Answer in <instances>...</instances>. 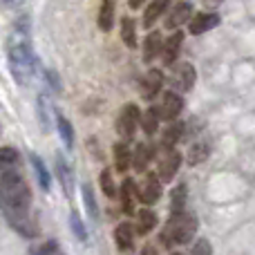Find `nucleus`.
<instances>
[{
	"label": "nucleus",
	"instance_id": "1",
	"mask_svg": "<svg viewBox=\"0 0 255 255\" xmlns=\"http://www.w3.org/2000/svg\"><path fill=\"white\" fill-rule=\"evenodd\" d=\"M0 199L7 224L22 238H36L38 226L29 213L31 190L20 172V154L9 145L0 150Z\"/></svg>",
	"mask_w": 255,
	"mask_h": 255
},
{
	"label": "nucleus",
	"instance_id": "2",
	"mask_svg": "<svg viewBox=\"0 0 255 255\" xmlns=\"http://www.w3.org/2000/svg\"><path fill=\"white\" fill-rule=\"evenodd\" d=\"M4 47H7V61H9V70H11L13 79L20 85H27L36 70V56H34V47H31L29 16H20L11 25Z\"/></svg>",
	"mask_w": 255,
	"mask_h": 255
},
{
	"label": "nucleus",
	"instance_id": "3",
	"mask_svg": "<svg viewBox=\"0 0 255 255\" xmlns=\"http://www.w3.org/2000/svg\"><path fill=\"white\" fill-rule=\"evenodd\" d=\"M197 215L190 211H179V213H172L168 217L166 226L161 229V235H159V244L166 249L172 247H181V244H188L193 242L195 233H197Z\"/></svg>",
	"mask_w": 255,
	"mask_h": 255
},
{
	"label": "nucleus",
	"instance_id": "4",
	"mask_svg": "<svg viewBox=\"0 0 255 255\" xmlns=\"http://www.w3.org/2000/svg\"><path fill=\"white\" fill-rule=\"evenodd\" d=\"M181 166V154L177 152L175 148H163L161 154H159V161H157V175L163 184L175 179L177 170Z\"/></svg>",
	"mask_w": 255,
	"mask_h": 255
},
{
	"label": "nucleus",
	"instance_id": "5",
	"mask_svg": "<svg viewBox=\"0 0 255 255\" xmlns=\"http://www.w3.org/2000/svg\"><path fill=\"white\" fill-rule=\"evenodd\" d=\"M141 126V112L136 106H126L121 108L119 117H117V132H119V136H124V139H132L136 132V128Z\"/></svg>",
	"mask_w": 255,
	"mask_h": 255
},
{
	"label": "nucleus",
	"instance_id": "6",
	"mask_svg": "<svg viewBox=\"0 0 255 255\" xmlns=\"http://www.w3.org/2000/svg\"><path fill=\"white\" fill-rule=\"evenodd\" d=\"M161 184L163 181L159 179L157 172H148V175L143 177V181L136 186V195H139L136 199H139L141 204H145V206H152V204L161 197Z\"/></svg>",
	"mask_w": 255,
	"mask_h": 255
},
{
	"label": "nucleus",
	"instance_id": "7",
	"mask_svg": "<svg viewBox=\"0 0 255 255\" xmlns=\"http://www.w3.org/2000/svg\"><path fill=\"white\" fill-rule=\"evenodd\" d=\"M190 20H193V2H188V0H179L177 4H172V7L168 9L166 29L177 31L184 22H190Z\"/></svg>",
	"mask_w": 255,
	"mask_h": 255
},
{
	"label": "nucleus",
	"instance_id": "8",
	"mask_svg": "<svg viewBox=\"0 0 255 255\" xmlns=\"http://www.w3.org/2000/svg\"><path fill=\"white\" fill-rule=\"evenodd\" d=\"M195 81H197V74H195V67L190 65V63H179V65H175L172 79H170L175 90H179V92H190Z\"/></svg>",
	"mask_w": 255,
	"mask_h": 255
},
{
	"label": "nucleus",
	"instance_id": "9",
	"mask_svg": "<svg viewBox=\"0 0 255 255\" xmlns=\"http://www.w3.org/2000/svg\"><path fill=\"white\" fill-rule=\"evenodd\" d=\"M220 22H222V18L217 11H202V13H197V16H193V20L188 22V31L193 36H202V34H206V31L215 29Z\"/></svg>",
	"mask_w": 255,
	"mask_h": 255
},
{
	"label": "nucleus",
	"instance_id": "10",
	"mask_svg": "<svg viewBox=\"0 0 255 255\" xmlns=\"http://www.w3.org/2000/svg\"><path fill=\"white\" fill-rule=\"evenodd\" d=\"M184 110V99H181L179 92H166L161 99V106H159V112H161V121H175L177 117Z\"/></svg>",
	"mask_w": 255,
	"mask_h": 255
},
{
	"label": "nucleus",
	"instance_id": "11",
	"mask_svg": "<svg viewBox=\"0 0 255 255\" xmlns=\"http://www.w3.org/2000/svg\"><path fill=\"white\" fill-rule=\"evenodd\" d=\"M163 72L161 70H150L148 74H145V79H143V85H141V97L145 99V101H152L154 97H157L159 92H161V88H163Z\"/></svg>",
	"mask_w": 255,
	"mask_h": 255
},
{
	"label": "nucleus",
	"instance_id": "12",
	"mask_svg": "<svg viewBox=\"0 0 255 255\" xmlns=\"http://www.w3.org/2000/svg\"><path fill=\"white\" fill-rule=\"evenodd\" d=\"M181 43H184V34H181V31H172V36H168L166 43H163V49H161L163 65H175L177 58H179V52H181Z\"/></svg>",
	"mask_w": 255,
	"mask_h": 255
},
{
	"label": "nucleus",
	"instance_id": "13",
	"mask_svg": "<svg viewBox=\"0 0 255 255\" xmlns=\"http://www.w3.org/2000/svg\"><path fill=\"white\" fill-rule=\"evenodd\" d=\"M163 43H166V40L161 38V31H150L143 38V61L152 63L157 56H161Z\"/></svg>",
	"mask_w": 255,
	"mask_h": 255
},
{
	"label": "nucleus",
	"instance_id": "14",
	"mask_svg": "<svg viewBox=\"0 0 255 255\" xmlns=\"http://www.w3.org/2000/svg\"><path fill=\"white\" fill-rule=\"evenodd\" d=\"M168 9H170V0H152L143 11V27L145 29H152L154 22H157Z\"/></svg>",
	"mask_w": 255,
	"mask_h": 255
},
{
	"label": "nucleus",
	"instance_id": "15",
	"mask_svg": "<svg viewBox=\"0 0 255 255\" xmlns=\"http://www.w3.org/2000/svg\"><path fill=\"white\" fill-rule=\"evenodd\" d=\"M115 242L121 253L132 251V247H134V229H132L130 222H124V224H119L115 229Z\"/></svg>",
	"mask_w": 255,
	"mask_h": 255
},
{
	"label": "nucleus",
	"instance_id": "16",
	"mask_svg": "<svg viewBox=\"0 0 255 255\" xmlns=\"http://www.w3.org/2000/svg\"><path fill=\"white\" fill-rule=\"evenodd\" d=\"M134 197H139L136 195V184L134 179H124V184H121V211L126 213V215H134Z\"/></svg>",
	"mask_w": 255,
	"mask_h": 255
},
{
	"label": "nucleus",
	"instance_id": "17",
	"mask_svg": "<svg viewBox=\"0 0 255 255\" xmlns=\"http://www.w3.org/2000/svg\"><path fill=\"white\" fill-rule=\"evenodd\" d=\"M56 177L61 181L63 190H65L67 197H72V188H74V177H72V168L65 163L61 152H56Z\"/></svg>",
	"mask_w": 255,
	"mask_h": 255
},
{
	"label": "nucleus",
	"instance_id": "18",
	"mask_svg": "<svg viewBox=\"0 0 255 255\" xmlns=\"http://www.w3.org/2000/svg\"><path fill=\"white\" fill-rule=\"evenodd\" d=\"M154 152H152V145L150 143H139L132 152V166H134L136 172H145L148 170V163L152 161Z\"/></svg>",
	"mask_w": 255,
	"mask_h": 255
},
{
	"label": "nucleus",
	"instance_id": "19",
	"mask_svg": "<svg viewBox=\"0 0 255 255\" xmlns=\"http://www.w3.org/2000/svg\"><path fill=\"white\" fill-rule=\"evenodd\" d=\"M157 224H159L157 213H154L152 208H141L139 215H136V233L148 235V233H152Z\"/></svg>",
	"mask_w": 255,
	"mask_h": 255
},
{
	"label": "nucleus",
	"instance_id": "20",
	"mask_svg": "<svg viewBox=\"0 0 255 255\" xmlns=\"http://www.w3.org/2000/svg\"><path fill=\"white\" fill-rule=\"evenodd\" d=\"M97 22L101 31H110L115 27V0H101Z\"/></svg>",
	"mask_w": 255,
	"mask_h": 255
},
{
	"label": "nucleus",
	"instance_id": "21",
	"mask_svg": "<svg viewBox=\"0 0 255 255\" xmlns=\"http://www.w3.org/2000/svg\"><path fill=\"white\" fill-rule=\"evenodd\" d=\"M29 161H31V166H34V172H36V179H38V186L47 193L49 190V184H52V177H49V170H47V166H45V161L38 157L36 152H31L29 154Z\"/></svg>",
	"mask_w": 255,
	"mask_h": 255
},
{
	"label": "nucleus",
	"instance_id": "22",
	"mask_svg": "<svg viewBox=\"0 0 255 255\" xmlns=\"http://www.w3.org/2000/svg\"><path fill=\"white\" fill-rule=\"evenodd\" d=\"M211 154V143H208L206 139H199L197 143H193L190 145V150H188V163H202V161H206V157Z\"/></svg>",
	"mask_w": 255,
	"mask_h": 255
},
{
	"label": "nucleus",
	"instance_id": "23",
	"mask_svg": "<svg viewBox=\"0 0 255 255\" xmlns=\"http://www.w3.org/2000/svg\"><path fill=\"white\" fill-rule=\"evenodd\" d=\"M121 40L130 49H136V22L130 16H124L121 20Z\"/></svg>",
	"mask_w": 255,
	"mask_h": 255
},
{
	"label": "nucleus",
	"instance_id": "24",
	"mask_svg": "<svg viewBox=\"0 0 255 255\" xmlns=\"http://www.w3.org/2000/svg\"><path fill=\"white\" fill-rule=\"evenodd\" d=\"M132 163V152L128 150V145L124 141H119V143H115V166L119 172H126L128 168H130Z\"/></svg>",
	"mask_w": 255,
	"mask_h": 255
},
{
	"label": "nucleus",
	"instance_id": "25",
	"mask_svg": "<svg viewBox=\"0 0 255 255\" xmlns=\"http://www.w3.org/2000/svg\"><path fill=\"white\" fill-rule=\"evenodd\" d=\"M159 121H161L159 108H148V110L143 112V117H141V128H143L145 134H154L159 128Z\"/></svg>",
	"mask_w": 255,
	"mask_h": 255
},
{
	"label": "nucleus",
	"instance_id": "26",
	"mask_svg": "<svg viewBox=\"0 0 255 255\" xmlns=\"http://www.w3.org/2000/svg\"><path fill=\"white\" fill-rule=\"evenodd\" d=\"M56 128H58V134H61L65 148L72 150V145H74V128H72V124L61 115V112H56Z\"/></svg>",
	"mask_w": 255,
	"mask_h": 255
},
{
	"label": "nucleus",
	"instance_id": "27",
	"mask_svg": "<svg viewBox=\"0 0 255 255\" xmlns=\"http://www.w3.org/2000/svg\"><path fill=\"white\" fill-rule=\"evenodd\" d=\"M181 136H184V126H181V124L170 126V128H168V130L161 134V150H163V148H175V145L179 143Z\"/></svg>",
	"mask_w": 255,
	"mask_h": 255
},
{
	"label": "nucleus",
	"instance_id": "28",
	"mask_svg": "<svg viewBox=\"0 0 255 255\" xmlns=\"http://www.w3.org/2000/svg\"><path fill=\"white\" fill-rule=\"evenodd\" d=\"M186 197H188V188L186 184H179L170 195V208L172 213H179V211H186Z\"/></svg>",
	"mask_w": 255,
	"mask_h": 255
},
{
	"label": "nucleus",
	"instance_id": "29",
	"mask_svg": "<svg viewBox=\"0 0 255 255\" xmlns=\"http://www.w3.org/2000/svg\"><path fill=\"white\" fill-rule=\"evenodd\" d=\"M81 195H83V204H85V208H88V215L92 217V220H99V206H97L92 188H90L88 184H83L81 186Z\"/></svg>",
	"mask_w": 255,
	"mask_h": 255
},
{
	"label": "nucleus",
	"instance_id": "30",
	"mask_svg": "<svg viewBox=\"0 0 255 255\" xmlns=\"http://www.w3.org/2000/svg\"><path fill=\"white\" fill-rule=\"evenodd\" d=\"M70 224H72V231H74L76 238H79L81 242H88V231H85V224L81 222V217L76 211L70 213Z\"/></svg>",
	"mask_w": 255,
	"mask_h": 255
},
{
	"label": "nucleus",
	"instance_id": "31",
	"mask_svg": "<svg viewBox=\"0 0 255 255\" xmlns=\"http://www.w3.org/2000/svg\"><path fill=\"white\" fill-rule=\"evenodd\" d=\"M101 190L106 197H115L117 195V186H115V181H112V172L108 170V168L101 172Z\"/></svg>",
	"mask_w": 255,
	"mask_h": 255
},
{
	"label": "nucleus",
	"instance_id": "32",
	"mask_svg": "<svg viewBox=\"0 0 255 255\" xmlns=\"http://www.w3.org/2000/svg\"><path fill=\"white\" fill-rule=\"evenodd\" d=\"M190 255H213L211 242H208L206 238H199L197 242L193 244V249H190Z\"/></svg>",
	"mask_w": 255,
	"mask_h": 255
},
{
	"label": "nucleus",
	"instance_id": "33",
	"mask_svg": "<svg viewBox=\"0 0 255 255\" xmlns=\"http://www.w3.org/2000/svg\"><path fill=\"white\" fill-rule=\"evenodd\" d=\"M56 251H58V244L54 242V240H49V242H45L43 247L36 249L34 255H56Z\"/></svg>",
	"mask_w": 255,
	"mask_h": 255
},
{
	"label": "nucleus",
	"instance_id": "34",
	"mask_svg": "<svg viewBox=\"0 0 255 255\" xmlns=\"http://www.w3.org/2000/svg\"><path fill=\"white\" fill-rule=\"evenodd\" d=\"M45 106H47V97H45V94H40V97H38V117H40V124H43V128L47 130V112H45Z\"/></svg>",
	"mask_w": 255,
	"mask_h": 255
},
{
	"label": "nucleus",
	"instance_id": "35",
	"mask_svg": "<svg viewBox=\"0 0 255 255\" xmlns=\"http://www.w3.org/2000/svg\"><path fill=\"white\" fill-rule=\"evenodd\" d=\"M45 76H47V81H49V85H52L54 90H61V83H58V76H56V72H52V70H47L45 72Z\"/></svg>",
	"mask_w": 255,
	"mask_h": 255
},
{
	"label": "nucleus",
	"instance_id": "36",
	"mask_svg": "<svg viewBox=\"0 0 255 255\" xmlns=\"http://www.w3.org/2000/svg\"><path fill=\"white\" fill-rule=\"evenodd\" d=\"M222 2H224V0H204V7L206 9H217Z\"/></svg>",
	"mask_w": 255,
	"mask_h": 255
},
{
	"label": "nucleus",
	"instance_id": "37",
	"mask_svg": "<svg viewBox=\"0 0 255 255\" xmlns=\"http://www.w3.org/2000/svg\"><path fill=\"white\" fill-rule=\"evenodd\" d=\"M143 2H145V0H128V7L134 9V11H136V9L143 7Z\"/></svg>",
	"mask_w": 255,
	"mask_h": 255
},
{
	"label": "nucleus",
	"instance_id": "38",
	"mask_svg": "<svg viewBox=\"0 0 255 255\" xmlns=\"http://www.w3.org/2000/svg\"><path fill=\"white\" fill-rule=\"evenodd\" d=\"M2 2H4V7L7 9H13V7H20L22 0H2Z\"/></svg>",
	"mask_w": 255,
	"mask_h": 255
},
{
	"label": "nucleus",
	"instance_id": "39",
	"mask_svg": "<svg viewBox=\"0 0 255 255\" xmlns=\"http://www.w3.org/2000/svg\"><path fill=\"white\" fill-rule=\"evenodd\" d=\"M141 255H157V249H154L152 244H148V247H143V251H141Z\"/></svg>",
	"mask_w": 255,
	"mask_h": 255
},
{
	"label": "nucleus",
	"instance_id": "40",
	"mask_svg": "<svg viewBox=\"0 0 255 255\" xmlns=\"http://www.w3.org/2000/svg\"><path fill=\"white\" fill-rule=\"evenodd\" d=\"M172 255H181V253H172Z\"/></svg>",
	"mask_w": 255,
	"mask_h": 255
}]
</instances>
